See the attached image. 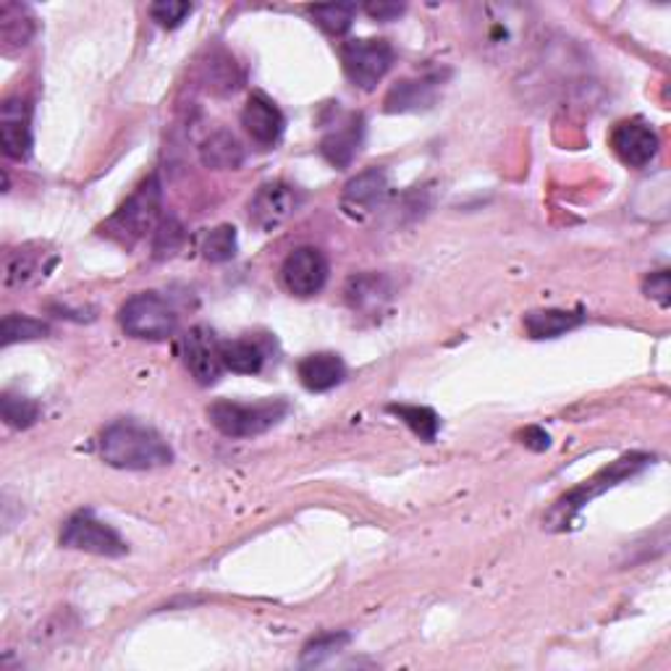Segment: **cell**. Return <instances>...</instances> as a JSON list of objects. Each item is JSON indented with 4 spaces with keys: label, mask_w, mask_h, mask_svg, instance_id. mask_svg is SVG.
<instances>
[{
    "label": "cell",
    "mask_w": 671,
    "mask_h": 671,
    "mask_svg": "<svg viewBox=\"0 0 671 671\" xmlns=\"http://www.w3.org/2000/svg\"><path fill=\"white\" fill-rule=\"evenodd\" d=\"M100 457L116 470H158L174 462V449L156 427L119 420L102 431Z\"/></svg>",
    "instance_id": "1"
},
{
    "label": "cell",
    "mask_w": 671,
    "mask_h": 671,
    "mask_svg": "<svg viewBox=\"0 0 671 671\" xmlns=\"http://www.w3.org/2000/svg\"><path fill=\"white\" fill-rule=\"evenodd\" d=\"M648 464H654V457L641 451H632L627 457L617 459V462L609 464V468L600 470L598 475H593L591 481H585L583 485H577V488H572L570 494L561 496L543 522H546L548 530H567L572 525L574 517H577L593 498L606 494V490L613 488V485L630 481L632 475H637V472L648 468Z\"/></svg>",
    "instance_id": "2"
},
{
    "label": "cell",
    "mask_w": 671,
    "mask_h": 671,
    "mask_svg": "<svg viewBox=\"0 0 671 671\" xmlns=\"http://www.w3.org/2000/svg\"><path fill=\"white\" fill-rule=\"evenodd\" d=\"M289 414L286 399H263L254 405L219 399L208 407V420L226 438H252L268 433Z\"/></svg>",
    "instance_id": "3"
},
{
    "label": "cell",
    "mask_w": 671,
    "mask_h": 671,
    "mask_svg": "<svg viewBox=\"0 0 671 671\" xmlns=\"http://www.w3.org/2000/svg\"><path fill=\"white\" fill-rule=\"evenodd\" d=\"M161 210H163V187L161 178L150 176L147 182L139 184V189L126 200L116 213L108 219L105 234L111 239L121 241V245H134L142 236L156 232L161 226Z\"/></svg>",
    "instance_id": "4"
},
{
    "label": "cell",
    "mask_w": 671,
    "mask_h": 671,
    "mask_svg": "<svg viewBox=\"0 0 671 671\" xmlns=\"http://www.w3.org/2000/svg\"><path fill=\"white\" fill-rule=\"evenodd\" d=\"M119 323L132 338L165 341L176 334L178 315L169 299H163L158 291H139L121 305Z\"/></svg>",
    "instance_id": "5"
},
{
    "label": "cell",
    "mask_w": 671,
    "mask_h": 671,
    "mask_svg": "<svg viewBox=\"0 0 671 671\" xmlns=\"http://www.w3.org/2000/svg\"><path fill=\"white\" fill-rule=\"evenodd\" d=\"M341 63L351 85L370 92L394 66V48L392 42L378 40V37L349 40L341 45Z\"/></svg>",
    "instance_id": "6"
},
{
    "label": "cell",
    "mask_w": 671,
    "mask_h": 671,
    "mask_svg": "<svg viewBox=\"0 0 671 671\" xmlns=\"http://www.w3.org/2000/svg\"><path fill=\"white\" fill-rule=\"evenodd\" d=\"M61 546L95 556H108V559H116V556L129 551V546L116 530L108 522L98 520L92 511H76L74 517H69L61 530Z\"/></svg>",
    "instance_id": "7"
},
{
    "label": "cell",
    "mask_w": 671,
    "mask_h": 671,
    "mask_svg": "<svg viewBox=\"0 0 671 671\" xmlns=\"http://www.w3.org/2000/svg\"><path fill=\"white\" fill-rule=\"evenodd\" d=\"M281 281L294 297H315L328 281V260L315 247L291 249L281 265Z\"/></svg>",
    "instance_id": "8"
},
{
    "label": "cell",
    "mask_w": 671,
    "mask_h": 671,
    "mask_svg": "<svg viewBox=\"0 0 671 671\" xmlns=\"http://www.w3.org/2000/svg\"><path fill=\"white\" fill-rule=\"evenodd\" d=\"M182 357L184 365L200 386H213L221 378L223 368L221 360V341L208 325H195L182 338Z\"/></svg>",
    "instance_id": "9"
},
{
    "label": "cell",
    "mask_w": 671,
    "mask_h": 671,
    "mask_svg": "<svg viewBox=\"0 0 671 671\" xmlns=\"http://www.w3.org/2000/svg\"><path fill=\"white\" fill-rule=\"evenodd\" d=\"M609 142L619 161L630 165V169H645V165L654 163L658 147H661L656 129L643 119L619 121V124L613 126Z\"/></svg>",
    "instance_id": "10"
},
{
    "label": "cell",
    "mask_w": 671,
    "mask_h": 671,
    "mask_svg": "<svg viewBox=\"0 0 671 671\" xmlns=\"http://www.w3.org/2000/svg\"><path fill=\"white\" fill-rule=\"evenodd\" d=\"M299 208L297 189L286 182H268L252 195L249 200V221L260 228V232H273L281 223H286Z\"/></svg>",
    "instance_id": "11"
},
{
    "label": "cell",
    "mask_w": 671,
    "mask_h": 671,
    "mask_svg": "<svg viewBox=\"0 0 671 671\" xmlns=\"http://www.w3.org/2000/svg\"><path fill=\"white\" fill-rule=\"evenodd\" d=\"M388 197V176L383 169H368L344 187L341 208L349 219L365 221Z\"/></svg>",
    "instance_id": "12"
},
{
    "label": "cell",
    "mask_w": 671,
    "mask_h": 671,
    "mask_svg": "<svg viewBox=\"0 0 671 671\" xmlns=\"http://www.w3.org/2000/svg\"><path fill=\"white\" fill-rule=\"evenodd\" d=\"M0 145L11 161L32 156V108L27 100L11 98L0 108Z\"/></svg>",
    "instance_id": "13"
},
{
    "label": "cell",
    "mask_w": 671,
    "mask_h": 671,
    "mask_svg": "<svg viewBox=\"0 0 671 671\" xmlns=\"http://www.w3.org/2000/svg\"><path fill=\"white\" fill-rule=\"evenodd\" d=\"M365 142V116L362 113H349L321 139V156L334 169H349L355 163L357 152Z\"/></svg>",
    "instance_id": "14"
},
{
    "label": "cell",
    "mask_w": 671,
    "mask_h": 671,
    "mask_svg": "<svg viewBox=\"0 0 671 671\" xmlns=\"http://www.w3.org/2000/svg\"><path fill=\"white\" fill-rule=\"evenodd\" d=\"M241 126L258 145L273 147L281 139V134H284L286 119L276 102L265 98L263 92H254L247 100L245 111H241Z\"/></svg>",
    "instance_id": "15"
},
{
    "label": "cell",
    "mask_w": 671,
    "mask_h": 671,
    "mask_svg": "<svg viewBox=\"0 0 671 671\" xmlns=\"http://www.w3.org/2000/svg\"><path fill=\"white\" fill-rule=\"evenodd\" d=\"M299 381L307 392H331L338 383L347 378V365L334 351H318V355H307L302 362L297 365Z\"/></svg>",
    "instance_id": "16"
},
{
    "label": "cell",
    "mask_w": 671,
    "mask_h": 671,
    "mask_svg": "<svg viewBox=\"0 0 671 671\" xmlns=\"http://www.w3.org/2000/svg\"><path fill=\"white\" fill-rule=\"evenodd\" d=\"M45 258H50V254L40 245H24L5 254V286H27L32 281L42 278L55 263V260L45 263Z\"/></svg>",
    "instance_id": "17"
},
{
    "label": "cell",
    "mask_w": 671,
    "mask_h": 671,
    "mask_svg": "<svg viewBox=\"0 0 671 671\" xmlns=\"http://www.w3.org/2000/svg\"><path fill=\"white\" fill-rule=\"evenodd\" d=\"M438 82L436 79H405L392 87L386 95V111L388 113H412L425 111L436 102Z\"/></svg>",
    "instance_id": "18"
},
{
    "label": "cell",
    "mask_w": 671,
    "mask_h": 671,
    "mask_svg": "<svg viewBox=\"0 0 671 671\" xmlns=\"http://www.w3.org/2000/svg\"><path fill=\"white\" fill-rule=\"evenodd\" d=\"M585 323V315L580 310H533L525 315V331L530 338L543 341V338H559L567 331H574Z\"/></svg>",
    "instance_id": "19"
},
{
    "label": "cell",
    "mask_w": 671,
    "mask_h": 671,
    "mask_svg": "<svg viewBox=\"0 0 671 671\" xmlns=\"http://www.w3.org/2000/svg\"><path fill=\"white\" fill-rule=\"evenodd\" d=\"M200 158L213 171H236L245 163V147L232 132L219 129L210 134L200 147Z\"/></svg>",
    "instance_id": "20"
},
{
    "label": "cell",
    "mask_w": 671,
    "mask_h": 671,
    "mask_svg": "<svg viewBox=\"0 0 671 671\" xmlns=\"http://www.w3.org/2000/svg\"><path fill=\"white\" fill-rule=\"evenodd\" d=\"M344 294L355 312H381V307L392 297V286L378 273H362V276L349 278Z\"/></svg>",
    "instance_id": "21"
},
{
    "label": "cell",
    "mask_w": 671,
    "mask_h": 671,
    "mask_svg": "<svg viewBox=\"0 0 671 671\" xmlns=\"http://www.w3.org/2000/svg\"><path fill=\"white\" fill-rule=\"evenodd\" d=\"M221 360L223 368L239 375H258L265 368V349L260 341L252 338H234V341H221Z\"/></svg>",
    "instance_id": "22"
},
{
    "label": "cell",
    "mask_w": 671,
    "mask_h": 671,
    "mask_svg": "<svg viewBox=\"0 0 671 671\" xmlns=\"http://www.w3.org/2000/svg\"><path fill=\"white\" fill-rule=\"evenodd\" d=\"M32 35H35V18H32L29 9L16 3L0 5V40H3L5 53L29 45Z\"/></svg>",
    "instance_id": "23"
},
{
    "label": "cell",
    "mask_w": 671,
    "mask_h": 671,
    "mask_svg": "<svg viewBox=\"0 0 671 671\" xmlns=\"http://www.w3.org/2000/svg\"><path fill=\"white\" fill-rule=\"evenodd\" d=\"M388 412L396 414V418L405 423L409 431L414 433V436H420L423 440H436L438 431H440V418L436 412H433L431 407H420V405H392L388 407Z\"/></svg>",
    "instance_id": "24"
},
{
    "label": "cell",
    "mask_w": 671,
    "mask_h": 671,
    "mask_svg": "<svg viewBox=\"0 0 671 671\" xmlns=\"http://www.w3.org/2000/svg\"><path fill=\"white\" fill-rule=\"evenodd\" d=\"M0 414H3L5 425L16 427V431H27V427L40 420L42 407L35 399H29V396L5 392L0 396Z\"/></svg>",
    "instance_id": "25"
},
{
    "label": "cell",
    "mask_w": 671,
    "mask_h": 671,
    "mask_svg": "<svg viewBox=\"0 0 671 671\" xmlns=\"http://www.w3.org/2000/svg\"><path fill=\"white\" fill-rule=\"evenodd\" d=\"M312 18L323 32L328 35H347L355 24L357 16V3H328V5H312L310 9Z\"/></svg>",
    "instance_id": "26"
},
{
    "label": "cell",
    "mask_w": 671,
    "mask_h": 671,
    "mask_svg": "<svg viewBox=\"0 0 671 671\" xmlns=\"http://www.w3.org/2000/svg\"><path fill=\"white\" fill-rule=\"evenodd\" d=\"M349 641V632H323V635H315L302 648V667H321L328 658H334L338 650L347 648Z\"/></svg>",
    "instance_id": "27"
},
{
    "label": "cell",
    "mask_w": 671,
    "mask_h": 671,
    "mask_svg": "<svg viewBox=\"0 0 671 671\" xmlns=\"http://www.w3.org/2000/svg\"><path fill=\"white\" fill-rule=\"evenodd\" d=\"M239 252V236L234 226H219L204 234L202 239V258L208 263H228Z\"/></svg>",
    "instance_id": "28"
},
{
    "label": "cell",
    "mask_w": 671,
    "mask_h": 671,
    "mask_svg": "<svg viewBox=\"0 0 671 671\" xmlns=\"http://www.w3.org/2000/svg\"><path fill=\"white\" fill-rule=\"evenodd\" d=\"M50 334V325L27 315H5L0 323V336H3V347H11L16 341H35Z\"/></svg>",
    "instance_id": "29"
},
{
    "label": "cell",
    "mask_w": 671,
    "mask_h": 671,
    "mask_svg": "<svg viewBox=\"0 0 671 671\" xmlns=\"http://www.w3.org/2000/svg\"><path fill=\"white\" fill-rule=\"evenodd\" d=\"M189 14H191V3H184V0H158V3L150 5L152 22L161 24L163 29L182 27L184 18Z\"/></svg>",
    "instance_id": "30"
},
{
    "label": "cell",
    "mask_w": 671,
    "mask_h": 671,
    "mask_svg": "<svg viewBox=\"0 0 671 671\" xmlns=\"http://www.w3.org/2000/svg\"><path fill=\"white\" fill-rule=\"evenodd\" d=\"M184 239V228L178 226V221L169 219L163 221L161 226L156 228V254L158 258H165V254H174L178 245Z\"/></svg>",
    "instance_id": "31"
},
{
    "label": "cell",
    "mask_w": 671,
    "mask_h": 671,
    "mask_svg": "<svg viewBox=\"0 0 671 671\" xmlns=\"http://www.w3.org/2000/svg\"><path fill=\"white\" fill-rule=\"evenodd\" d=\"M645 294L650 299H656L661 307H669V273L667 271H656L645 278Z\"/></svg>",
    "instance_id": "32"
},
{
    "label": "cell",
    "mask_w": 671,
    "mask_h": 671,
    "mask_svg": "<svg viewBox=\"0 0 671 671\" xmlns=\"http://www.w3.org/2000/svg\"><path fill=\"white\" fill-rule=\"evenodd\" d=\"M368 16L378 18V22H394L407 11L405 3H388V0H378V3H368L365 5Z\"/></svg>",
    "instance_id": "33"
},
{
    "label": "cell",
    "mask_w": 671,
    "mask_h": 671,
    "mask_svg": "<svg viewBox=\"0 0 671 671\" xmlns=\"http://www.w3.org/2000/svg\"><path fill=\"white\" fill-rule=\"evenodd\" d=\"M522 444L533 451H546L548 446H551V436H548L543 427H527V431L522 433Z\"/></svg>",
    "instance_id": "34"
}]
</instances>
